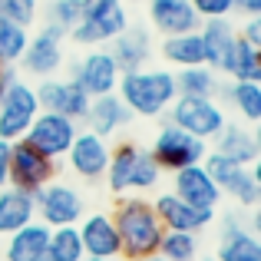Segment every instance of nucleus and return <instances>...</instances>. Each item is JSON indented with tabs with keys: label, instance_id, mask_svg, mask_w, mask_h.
Here are the masks:
<instances>
[{
	"label": "nucleus",
	"instance_id": "nucleus-1",
	"mask_svg": "<svg viewBox=\"0 0 261 261\" xmlns=\"http://www.w3.org/2000/svg\"><path fill=\"white\" fill-rule=\"evenodd\" d=\"M113 215V225L119 231V258L136 261L159 251L162 242V225L155 218V208L149 198L142 195H119L116 208L109 212Z\"/></svg>",
	"mask_w": 261,
	"mask_h": 261
},
{
	"label": "nucleus",
	"instance_id": "nucleus-2",
	"mask_svg": "<svg viewBox=\"0 0 261 261\" xmlns=\"http://www.w3.org/2000/svg\"><path fill=\"white\" fill-rule=\"evenodd\" d=\"M116 96L133 116L142 119H159L175 99V73L166 66H142V70H129L116 83Z\"/></svg>",
	"mask_w": 261,
	"mask_h": 261
},
{
	"label": "nucleus",
	"instance_id": "nucleus-3",
	"mask_svg": "<svg viewBox=\"0 0 261 261\" xmlns=\"http://www.w3.org/2000/svg\"><path fill=\"white\" fill-rule=\"evenodd\" d=\"M102 178H106L113 195H139V192L159 189L162 169L155 166L149 149L122 139V142H116L113 152H109V166H106V175Z\"/></svg>",
	"mask_w": 261,
	"mask_h": 261
},
{
	"label": "nucleus",
	"instance_id": "nucleus-4",
	"mask_svg": "<svg viewBox=\"0 0 261 261\" xmlns=\"http://www.w3.org/2000/svg\"><path fill=\"white\" fill-rule=\"evenodd\" d=\"M126 27H129V7L122 0H83L80 23L66 33V40L83 46V50H93V46H106Z\"/></svg>",
	"mask_w": 261,
	"mask_h": 261
},
{
	"label": "nucleus",
	"instance_id": "nucleus-5",
	"mask_svg": "<svg viewBox=\"0 0 261 261\" xmlns=\"http://www.w3.org/2000/svg\"><path fill=\"white\" fill-rule=\"evenodd\" d=\"M166 122L185 129L189 136L212 142L228 122V116H225V106L212 96H175L172 106L166 109Z\"/></svg>",
	"mask_w": 261,
	"mask_h": 261
},
{
	"label": "nucleus",
	"instance_id": "nucleus-6",
	"mask_svg": "<svg viewBox=\"0 0 261 261\" xmlns=\"http://www.w3.org/2000/svg\"><path fill=\"white\" fill-rule=\"evenodd\" d=\"M63 43H66V30H60V27H53V23H43L37 33H30V43H27L23 57H20V63H17L20 76H27V80L57 76L66 66Z\"/></svg>",
	"mask_w": 261,
	"mask_h": 261
},
{
	"label": "nucleus",
	"instance_id": "nucleus-7",
	"mask_svg": "<svg viewBox=\"0 0 261 261\" xmlns=\"http://www.w3.org/2000/svg\"><path fill=\"white\" fill-rule=\"evenodd\" d=\"M149 152H152L155 166L162 172H178L185 166H198L205 159V152H208V142L198 139V136H189L185 129L172 126V122H162Z\"/></svg>",
	"mask_w": 261,
	"mask_h": 261
},
{
	"label": "nucleus",
	"instance_id": "nucleus-8",
	"mask_svg": "<svg viewBox=\"0 0 261 261\" xmlns=\"http://www.w3.org/2000/svg\"><path fill=\"white\" fill-rule=\"evenodd\" d=\"M202 166H205V172L215 178V185L222 189V195L235 198V202L245 205V208H255V205H258L261 185H258V175H255L251 166L228 162L225 155H218V152H205Z\"/></svg>",
	"mask_w": 261,
	"mask_h": 261
},
{
	"label": "nucleus",
	"instance_id": "nucleus-9",
	"mask_svg": "<svg viewBox=\"0 0 261 261\" xmlns=\"http://www.w3.org/2000/svg\"><path fill=\"white\" fill-rule=\"evenodd\" d=\"M33 205H37V222H43L46 228L76 225L83 218V195L73 185L57 182V178L33 192Z\"/></svg>",
	"mask_w": 261,
	"mask_h": 261
},
{
	"label": "nucleus",
	"instance_id": "nucleus-10",
	"mask_svg": "<svg viewBox=\"0 0 261 261\" xmlns=\"http://www.w3.org/2000/svg\"><path fill=\"white\" fill-rule=\"evenodd\" d=\"M60 172L57 159L43 155L37 146H30L27 139L10 142V185L13 189H23V192H37L43 189L46 182H53Z\"/></svg>",
	"mask_w": 261,
	"mask_h": 261
},
{
	"label": "nucleus",
	"instance_id": "nucleus-11",
	"mask_svg": "<svg viewBox=\"0 0 261 261\" xmlns=\"http://www.w3.org/2000/svg\"><path fill=\"white\" fill-rule=\"evenodd\" d=\"M37 113H40L37 89H33V83H27L20 76L17 83L0 96V139H7V142L23 139L30 122L37 119Z\"/></svg>",
	"mask_w": 261,
	"mask_h": 261
},
{
	"label": "nucleus",
	"instance_id": "nucleus-12",
	"mask_svg": "<svg viewBox=\"0 0 261 261\" xmlns=\"http://www.w3.org/2000/svg\"><path fill=\"white\" fill-rule=\"evenodd\" d=\"M122 70L116 66L113 53L106 50V46H93V50H86L83 57L76 60V63L70 66V80L76 83L83 93L93 99V96H109L116 93V83H119Z\"/></svg>",
	"mask_w": 261,
	"mask_h": 261
},
{
	"label": "nucleus",
	"instance_id": "nucleus-13",
	"mask_svg": "<svg viewBox=\"0 0 261 261\" xmlns=\"http://www.w3.org/2000/svg\"><path fill=\"white\" fill-rule=\"evenodd\" d=\"M76 133H80L76 119L60 116V113H50V109H40L23 139L30 142V146H37L43 155H50V159L60 162L66 155V149H70V142L76 139Z\"/></svg>",
	"mask_w": 261,
	"mask_h": 261
},
{
	"label": "nucleus",
	"instance_id": "nucleus-14",
	"mask_svg": "<svg viewBox=\"0 0 261 261\" xmlns=\"http://www.w3.org/2000/svg\"><path fill=\"white\" fill-rule=\"evenodd\" d=\"M109 152H113L109 139H102V136H96V133H89V129L80 126L76 139L70 142L63 159H66V166H70V172L76 178H83V182H99V178L106 175Z\"/></svg>",
	"mask_w": 261,
	"mask_h": 261
},
{
	"label": "nucleus",
	"instance_id": "nucleus-15",
	"mask_svg": "<svg viewBox=\"0 0 261 261\" xmlns=\"http://www.w3.org/2000/svg\"><path fill=\"white\" fill-rule=\"evenodd\" d=\"M33 89H37L40 109H50V113H60V116H70V119L83 122V116H86V109H89V96L73 83L70 76L37 80Z\"/></svg>",
	"mask_w": 261,
	"mask_h": 261
},
{
	"label": "nucleus",
	"instance_id": "nucleus-16",
	"mask_svg": "<svg viewBox=\"0 0 261 261\" xmlns=\"http://www.w3.org/2000/svg\"><path fill=\"white\" fill-rule=\"evenodd\" d=\"M152 208L166 231H192V235H198L215 222V208H195V205L182 202L175 192H159Z\"/></svg>",
	"mask_w": 261,
	"mask_h": 261
},
{
	"label": "nucleus",
	"instance_id": "nucleus-17",
	"mask_svg": "<svg viewBox=\"0 0 261 261\" xmlns=\"http://www.w3.org/2000/svg\"><path fill=\"white\" fill-rule=\"evenodd\" d=\"M106 50L113 53L116 66H119L122 73L142 70V66H149V60L155 57V33L142 23H129L122 33H116V37L109 40Z\"/></svg>",
	"mask_w": 261,
	"mask_h": 261
},
{
	"label": "nucleus",
	"instance_id": "nucleus-18",
	"mask_svg": "<svg viewBox=\"0 0 261 261\" xmlns=\"http://www.w3.org/2000/svg\"><path fill=\"white\" fill-rule=\"evenodd\" d=\"M146 20L155 37H175L192 33L202 27V17L189 0H146Z\"/></svg>",
	"mask_w": 261,
	"mask_h": 261
},
{
	"label": "nucleus",
	"instance_id": "nucleus-19",
	"mask_svg": "<svg viewBox=\"0 0 261 261\" xmlns=\"http://www.w3.org/2000/svg\"><path fill=\"white\" fill-rule=\"evenodd\" d=\"M80 242L89 258H119V231L113 225L109 212H93L76 222Z\"/></svg>",
	"mask_w": 261,
	"mask_h": 261
},
{
	"label": "nucleus",
	"instance_id": "nucleus-20",
	"mask_svg": "<svg viewBox=\"0 0 261 261\" xmlns=\"http://www.w3.org/2000/svg\"><path fill=\"white\" fill-rule=\"evenodd\" d=\"M172 192L182 202L195 205V208H215L222 202V189L215 185V178L205 172V166H185L172 172Z\"/></svg>",
	"mask_w": 261,
	"mask_h": 261
},
{
	"label": "nucleus",
	"instance_id": "nucleus-21",
	"mask_svg": "<svg viewBox=\"0 0 261 261\" xmlns=\"http://www.w3.org/2000/svg\"><path fill=\"white\" fill-rule=\"evenodd\" d=\"M129 122H133V113L122 106V99L116 93H109V96H93V99H89V109H86L80 126L89 129V133H96V136H102V139H113Z\"/></svg>",
	"mask_w": 261,
	"mask_h": 261
},
{
	"label": "nucleus",
	"instance_id": "nucleus-22",
	"mask_svg": "<svg viewBox=\"0 0 261 261\" xmlns=\"http://www.w3.org/2000/svg\"><path fill=\"white\" fill-rule=\"evenodd\" d=\"M46 242H50V228L33 218L30 225L7 235L4 261H46Z\"/></svg>",
	"mask_w": 261,
	"mask_h": 261
},
{
	"label": "nucleus",
	"instance_id": "nucleus-23",
	"mask_svg": "<svg viewBox=\"0 0 261 261\" xmlns=\"http://www.w3.org/2000/svg\"><path fill=\"white\" fill-rule=\"evenodd\" d=\"M212 142H215L212 152L225 155L228 162H238V166H251L258 159V136L248 126H242V122H225L222 133Z\"/></svg>",
	"mask_w": 261,
	"mask_h": 261
},
{
	"label": "nucleus",
	"instance_id": "nucleus-24",
	"mask_svg": "<svg viewBox=\"0 0 261 261\" xmlns=\"http://www.w3.org/2000/svg\"><path fill=\"white\" fill-rule=\"evenodd\" d=\"M218 76L242 80V83H261V46H251L248 40L238 37L218 63Z\"/></svg>",
	"mask_w": 261,
	"mask_h": 261
},
{
	"label": "nucleus",
	"instance_id": "nucleus-25",
	"mask_svg": "<svg viewBox=\"0 0 261 261\" xmlns=\"http://www.w3.org/2000/svg\"><path fill=\"white\" fill-rule=\"evenodd\" d=\"M215 261H261V242L238 218H225Z\"/></svg>",
	"mask_w": 261,
	"mask_h": 261
},
{
	"label": "nucleus",
	"instance_id": "nucleus-26",
	"mask_svg": "<svg viewBox=\"0 0 261 261\" xmlns=\"http://www.w3.org/2000/svg\"><path fill=\"white\" fill-rule=\"evenodd\" d=\"M162 63H169L172 70H185V66H202L205 63V46L198 30L192 33H175V37H162L155 46Z\"/></svg>",
	"mask_w": 261,
	"mask_h": 261
},
{
	"label": "nucleus",
	"instance_id": "nucleus-27",
	"mask_svg": "<svg viewBox=\"0 0 261 261\" xmlns=\"http://www.w3.org/2000/svg\"><path fill=\"white\" fill-rule=\"evenodd\" d=\"M37 218V205H33V195L23 189H13V185H4L0 189V235H10V231L23 228Z\"/></svg>",
	"mask_w": 261,
	"mask_h": 261
},
{
	"label": "nucleus",
	"instance_id": "nucleus-28",
	"mask_svg": "<svg viewBox=\"0 0 261 261\" xmlns=\"http://www.w3.org/2000/svg\"><path fill=\"white\" fill-rule=\"evenodd\" d=\"M198 37H202V46H205V66L218 70L222 57L231 50V43L238 40V27L231 23V17H225V20H202Z\"/></svg>",
	"mask_w": 261,
	"mask_h": 261
},
{
	"label": "nucleus",
	"instance_id": "nucleus-29",
	"mask_svg": "<svg viewBox=\"0 0 261 261\" xmlns=\"http://www.w3.org/2000/svg\"><path fill=\"white\" fill-rule=\"evenodd\" d=\"M218 96H222V99L235 109V116L242 122H258L261 119V86L258 83H242V80H231V83H222Z\"/></svg>",
	"mask_w": 261,
	"mask_h": 261
},
{
	"label": "nucleus",
	"instance_id": "nucleus-30",
	"mask_svg": "<svg viewBox=\"0 0 261 261\" xmlns=\"http://www.w3.org/2000/svg\"><path fill=\"white\" fill-rule=\"evenodd\" d=\"M218 89H222V76L212 66H185L175 70V93L178 96H212L218 99Z\"/></svg>",
	"mask_w": 261,
	"mask_h": 261
},
{
	"label": "nucleus",
	"instance_id": "nucleus-31",
	"mask_svg": "<svg viewBox=\"0 0 261 261\" xmlns=\"http://www.w3.org/2000/svg\"><path fill=\"white\" fill-rule=\"evenodd\" d=\"M83 242H80L76 225H63V228H50V242H46V261H83Z\"/></svg>",
	"mask_w": 261,
	"mask_h": 261
},
{
	"label": "nucleus",
	"instance_id": "nucleus-32",
	"mask_svg": "<svg viewBox=\"0 0 261 261\" xmlns=\"http://www.w3.org/2000/svg\"><path fill=\"white\" fill-rule=\"evenodd\" d=\"M30 33L27 27L10 23V20H0V63L4 66H17L23 57L27 43H30Z\"/></svg>",
	"mask_w": 261,
	"mask_h": 261
},
{
	"label": "nucleus",
	"instance_id": "nucleus-33",
	"mask_svg": "<svg viewBox=\"0 0 261 261\" xmlns=\"http://www.w3.org/2000/svg\"><path fill=\"white\" fill-rule=\"evenodd\" d=\"M159 255L169 261H195L198 258V235H192V231H162Z\"/></svg>",
	"mask_w": 261,
	"mask_h": 261
},
{
	"label": "nucleus",
	"instance_id": "nucleus-34",
	"mask_svg": "<svg viewBox=\"0 0 261 261\" xmlns=\"http://www.w3.org/2000/svg\"><path fill=\"white\" fill-rule=\"evenodd\" d=\"M40 13H43V23H53L60 30L70 33L73 27L80 23V13H83V0H46L40 4Z\"/></svg>",
	"mask_w": 261,
	"mask_h": 261
},
{
	"label": "nucleus",
	"instance_id": "nucleus-35",
	"mask_svg": "<svg viewBox=\"0 0 261 261\" xmlns=\"http://www.w3.org/2000/svg\"><path fill=\"white\" fill-rule=\"evenodd\" d=\"M0 20L33 30V23L40 20V0H0Z\"/></svg>",
	"mask_w": 261,
	"mask_h": 261
},
{
	"label": "nucleus",
	"instance_id": "nucleus-36",
	"mask_svg": "<svg viewBox=\"0 0 261 261\" xmlns=\"http://www.w3.org/2000/svg\"><path fill=\"white\" fill-rule=\"evenodd\" d=\"M202 20H225L235 13V0H189Z\"/></svg>",
	"mask_w": 261,
	"mask_h": 261
},
{
	"label": "nucleus",
	"instance_id": "nucleus-37",
	"mask_svg": "<svg viewBox=\"0 0 261 261\" xmlns=\"http://www.w3.org/2000/svg\"><path fill=\"white\" fill-rule=\"evenodd\" d=\"M238 37L248 40L251 46H261V17H248L245 27H238Z\"/></svg>",
	"mask_w": 261,
	"mask_h": 261
},
{
	"label": "nucleus",
	"instance_id": "nucleus-38",
	"mask_svg": "<svg viewBox=\"0 0 261 261\" xmlns=\"http://www.w3.org/2000/svg\"><path fill=\"white\" fill-rule=\"evenodd\" d=\"M10 185V142L0 139V189Z\"/></svg>",
	"mask_w": 261,
	"mask_h": 261
},
{
	"label": "nucleus",
	"instance_id": "nucleus-39",
	"mask_svg": "<svg viewBox=\"0 0 261 261\" xmlns=\"http://www.w3.org/2000/svg\"><path fill=\"white\" fill-rule=\"evenodd\" d=\"M17 80H20V70H17V66H4V63H0V96L17 83Z\"/></svg>",
	"mask_w": 261,
	"mask_h": 261
},
{
	"label": "nucleus",
	"instance_id": "nucleus-40",
	"mask_svg": "<svg viewBox=\"0 0 261 261\" xmlns=\"http://www.w3.org/2000/svg\"><path fill=\"white\" fill-rule=\"evenodd\" d=\"M235 13H245V17H261V0H235Z\"/></svg>",
	"mask_w": 261,
	"mask_h": 261
},
{
	"label": "nucleus",
	"instance_id": "nucleus-41",
	"mask_svg": "<svg viewBox=\"0 0 261 261\" xmlns=\"http://www.w3.org/2000/svg\"><path fill=\"white\" fill-rule=\"evenodd\" d=\"M136 261H169V258H162L159 251H155V255H146V258H136Z\"/></svg>",
	"mask_w": 261,
	"mask_h": 261
},
{
	"label": "nucleus",
	"instance_id": "nucleus-42",
	"mask_svg": "<svg viewBox=\"0 0 261 261\" xmlns=\"http://www.w3.org/2000/svg\"><path fill=\"white\" fill-rule=\"evenodd\" d=\"M83 261H119V258H89V255H86Z\"/></svg>",
	"mask_w": 261,
	"mask_h": 261
},
{
	"label": "nucleus",
	"instance_id": "nucleus-43",
	"mask_svg": "<svg viewBox=\"0 0 261 261\" xmlns=\"http://www.w3.org/2000/svg\"><path fill=\"white\" fill-rule=\"evenodd\" d=\"M122 4H146V0H122Z\"/></svg>",
	"mask_w": 261,
	"mask_h": 261
},
{
	"label": "nucleus",
	"instance_id": "nucleus-44",
	"mask_svg": "<svg viewBox=\"0 0 261 261\" xmlns=\"http://www.w3.org/2000/svg\"><path fill=\"white\" fill-rule=\"evenodd\" d=\"M208 261H215V258H208Z\"/></svg>",
	"mask_w": 261,
	"mask_h": 261
}]
</instances>
